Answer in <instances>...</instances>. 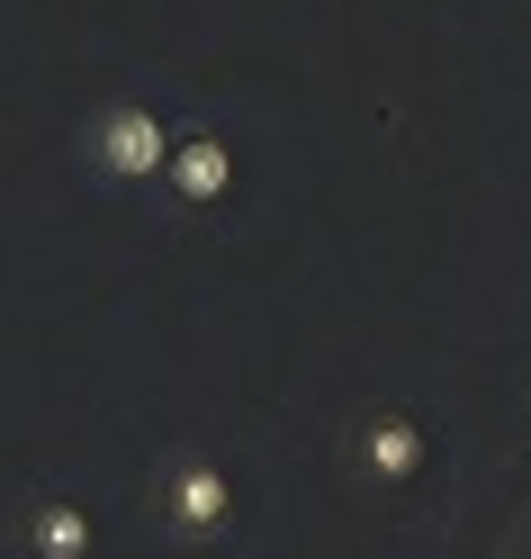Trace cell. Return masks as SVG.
<instances>
[{
    "label": "cell",
    "instance_id": "1",
    "mask_svg": "<svg viewBox=\"0 0 531 559\" xmlns=\"http://www.w3.org/2000/svg\"><path fill=\"white\" fill-rule=\"evenodd\" d=\"M90 163L109 171V181H154V171H171V145H181V135H171L154 109H135V99H118V109H99L90 118Z\"/></svg>",
    "mask_w": 531,
    "mask_h": 559
},
{
    "label": "cell",
    "instance_id": "2",
    "mask_svg": "<svg viewBox=\"0 0 531 559\" xmlns=\"http://www.w3.org/2000/svg\"><path fill=\"white\" fill-rule=\"evenodd\" d=\"M162 514H171V533L181 542H217L226 523H234V487L217 461H171L162 469Z\"/></svg>",
    "mask_w": 531,
    "mask_h": 559
},
{
    "label": "cell",
    "instance_id": "3",
    "mask_svg": "<svg viewBox=\"0 0 531 559\" xmlns=\"http://www.w3.org/2000/svg\"><path fill=\"white\" fill-rule=\"evenodd\" d=\"M423 461H433V433H423L414 415H370V425H361V469L378 487H406Z\"/></svg>",
    "mask_w": 531,
    "mask_h": 559
},
{
    "label": "cell",
    "instance_id": "4",
    "mask_svg": "<svg viewBox=\"0 0 531 559\" xmlns=\"http://www.w3.org/2000/svg\"><path fill=\"white\" fill-rule=\"evenodd\" d=\"M171 190H181L190 207L226 199V190H234V154H226V135H181V145H171Z\"/></svg>",
    "mask_w": 531,
    "mask_h": 559
},
{
    "label": "cell",
    "instance_id": "5",
    "mask_svg": "<svg viewBox=\"0 0 531 559\" xmlns=\"http://www.w3.org/2000/svg\"><path fill=\"white\" fill-rule=\"evenodd\" d=\"M82 550H90V514L82 506H63V497L27 506V559H82Z\"/></svg>",
    "mask_w": 531,
    "mask_h": 559
}]
</instances>
